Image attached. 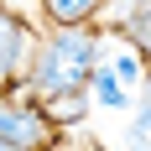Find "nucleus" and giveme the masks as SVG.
<instances>
[{"mask_svg":"<svg viewBox=\"0 0 151 151\" xmlns=\"http://www.w3.org/2000/svg\"><path fill=\"white\" fill-rule=\"evenodd\" d=\"M94 37L78 26H58V37L42 47V58H37V73H31V83H37V94L42 99H52V94H78L83 83L94 78Z\"/></svg>","mask_w":151,"mask_h":151,"instance_id":"f257e3e1","label":"nucleus"},{"mask_svg":"<svg viewBox=\"0 0 151 151\" xmlns=\"http://www.w3.org/2000/svg\"><path fill=\"white\" fill-rule=\"evenodd\" d=\"M0 141L21 146V151H42L52 141V115L37 109V104H21V99H5V109H0Z\"/></svg>","mask_w":151,"mask_h":151,"instance_id":"f03ea898","label":"nucleus"},{"mask_svg":"<svg viewBox=\"0 0 151 151\" xmlns=\"http://www.w3.org/2000/svg\"><path fill=\"white\" fill-rule=\"evenodd\" d=\"M0 37H5V52H0V73H5V89H16L21 78H31V73H37V58H42V47H37L31 26H21L11 11H5V21H0Z\"/></svg>","mask_w":151,"mask_h":151,"instance_id":"7ed1b4c3","label":"nucleus"},{"mask_svg":"<svg viewBox=\"0 0 151 151\" xmlns=\"http://www.w3.org/2000/svg\"><path fill=\"white\" fill-rule=\"evenodd\" d=\"M89 89H94V99H99L104 109H120V104H130V94H125V78L115 73V68H94Z\"/></svg>","mask_w":151,"mask_h":151,"instance_id":"20e7f679","label":"nucleus"},{"mask_svg":"<svg viewBox=\"0 0 151 151\" xmlns=\"http://www.w3.org/2000/svg\"><path fill=\"white\" fill-rule=\"evenodd\" d=\"M47 11H52L58 26H78V21H89L99 11V0H47Z\"/></svg>","mask_w":151,"mask_h":151,"instance_id":"39448f33","label":"nucleus"},{"mask_svg":"<svg viewBox=\"0 0 151 151\" xmlns=\"http://www.w3.org/2000/svg\"><path fill=\"white\" fill-rule=\"evenodd\" d=\"M47 115H52V120H78V115H83V99H78V94H52V99H47Z\"/></svg>","mask_w":151,"mask_h":151,"instance_id":"423d86ee","label":"nucleus"},{"mask_svg":"<svg viewBox=\"0 0 151 151\" xmlns=\"http://www.w3.org/2000/svg\"><path fill=\"white\" fill-rule=\"evenodd\" d=\"M109 68H115V73H120L125 83H136V78H141V58H130V52H120V58L109 63Z\"/></svg>","mask_w":151,"mask_h":151,"instance_id":"0eeeda50","label":"nucleus"},{"mask_svg":"<svg viewBox=\"0 0 151 151\" xmlns=\"http://www.w3.org/2000/svg\"><path fill=\"white\" fill-rule=\"evenodd\" d=\"M141 26H151V0H141L136 16H130V31H141Z\"/></svg>","mask_w":151,"mask_h":151,"instance_id":"6e6552de","label":"nucleus"},{"mask_svg":"<svg viewBox=\"0 0 151 151\" xmlns=\"http://www.w3.org/2000/svg\"><path fill=\"white\" fill-rule=\"evenodd\" d=\"M0 151H21V146H5V141H0Z\"/></svg>","mask_w":151,"mask_h":151,"instance_id":"1a4fd4ad","label":"nucleus"},{"mask_svg":"<svg viewBox=\"0 0 151 151\" xmlns=\"http://www.w3.org/2000/svg\"><path fill=\"white\" fill-rule=\"evenodd\" d=\"M47 151H63V146H47Z\"/></svg>","mask_w":151,"mask_h":151,"instance_id":"9d476101","label":"nucleus"}]
</instances>
